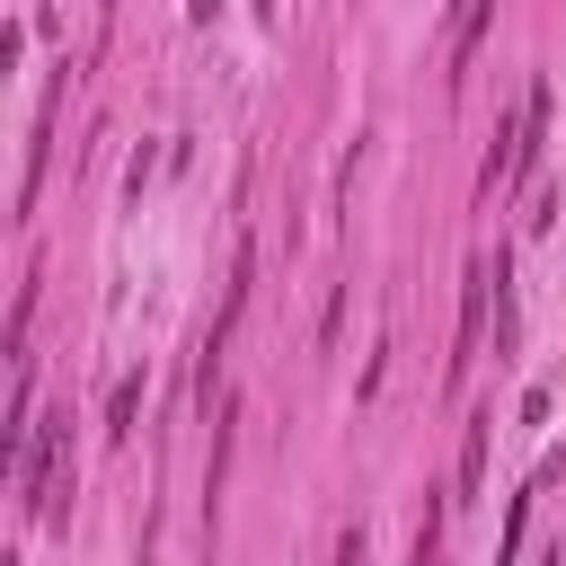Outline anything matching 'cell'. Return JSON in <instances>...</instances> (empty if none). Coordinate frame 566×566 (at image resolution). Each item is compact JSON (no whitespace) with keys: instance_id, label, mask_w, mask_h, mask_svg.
<instances>
[{"instance_id":"obj_7","label":"cell","mask_w":566,"mask_h":566,"mask_svg":"<svg viewBox=\"0 0 566 566\" xmlns=\"http://www.w3.org/2000/svg\"><path fill=\"white\" fill-rule=\"evenodd\" d=\"M256 9H265V18H274V0H256Z\"/></svg>"},{"instance_id":"obj_2","label":"cell","mask_w":566,"mask_h":566,"mask_svg":"<svg viewBox=\"0 0 566 566\" xmlns=\"http://www.w3.org/2000/svg\"><path fill=\"white\" fill-rule=\"evenodd\" d=\"M248 292H256V239H239L230 283H221V310H212V327H203V363H195V380H203V389H212V371H221V354H230V327H239Z\"/></svg>"},{"instance_id":"obj_1","label":"cell","mask_w":566,"mask_h":566,"mask_svg":"<svg viewBox=\"0 0 566 566\" xmlns=\"http://www.w3.org/2000/svg\"><path fill=\"white\" fill-rule=\"evenodd\" d=\"M495 274H504V248H495V256H478V265L460 274V327H451V363H442V380H451V389L469 380V363H478V345H486V301H495Z\"/></svg>"},{"instance_id":"obj_5","label":"cell","mask_w":566,"mask_h":566,"mask_svg":"<svg viewBox=\"0 0 566 566\" xmlns=\"http://www.w3.org/2000/svg\"><path fill=\"white\" fill-rule=\"evenodd\" d=\"M486 9H495V0H451V62H469V53H478V35H486Z\"/></svg>"},{"instance_id":"obj_6","label":"cell","mask_w":566,"mask_h":566,"mask_svg":"<svg viewBox=\"0 0 566 566\" xmlns=\"http://www.w3.org/2000/svg\"><path fill=\"white\" fill-rule=\"evenodd\" d=\"M186 18H195V27H212V18H221V0H186Z\"/></svg>"},{"instance_id":"obj_3","label":"cell","mask_w":566,"mask_h":566,"mask_svg":"<svg viewBox=\"0 0 566 566\" xmlns=\"http://www.w3.org/2000/svg\"><path fill=\"white\" fill-rule=\"evenodd\" d=\"M486 442H495V407H478L469 433H460V495H451V504H478V495H486Z\"/></svg>"},{"instance_id":"obj_4","label":"cell","mask_w":566,"mask_h":566,"mask_svg":"<svg viewBox=\"0 0 566 566\" xmlns=\"http://www.w3.org/2000/svg\"><path fill=\"white\" fill-rule=\"evenodd\" d=\"M133 416H142V371H124L106 389V442H133Z\"/></svg>"}]
</instances>
